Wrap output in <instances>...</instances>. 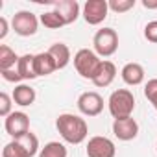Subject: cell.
<instances>
[{
  "mask_svg": "<svg viewBox=\"0 0 157 157\" xmlns=\"http://www.w3.org/2000/svg\"><path fill=\"white\" fill-rule=\"evenodd\" d=\"M56 128H57L59 135L63 137V140L68 144H82L89 135V126H87L85 118L72 115V113L59 115L56 120Z\"/></svg>",
  "mask_w": 157,
  "mask_h": 157,
  "instance_id": "1",
  "label": "cell"
},
{
  "mask_svg": "<svg viewBox=\"0 0 157 157\" xmlns=\"http://www.w3.org/2000/svg\"><path fill=\"white\" fill-rule=\"evenodd\" d=\"M107 105L113 118H126V117H131L135 109V96L128 89H117L111 93Z\"/></svg>",
  "mask_w": 157,
  "mask_h": 157,
  "instance_id": "2",
  "label": "cell"
},
{
  "mask_svg": "<svg viewBox=\"0 0 157 157\" xmlns=\"http://www.w3.org/2000/svg\"><path fill=\"white\" fill-rule=\"evenodd\" d=\"M102 61L104 59H100V56L94 50H89V48H82L74 54V67H76L78 74L82 78H85V80H91V82L96 76Z\"/></svg>",
  "mask_w": 157,
  "mask_h": 157,
  "instance_id": "3",
  "label": "cell"
},
{
  "mask_svg": "<svg viewBox=\"0 0 157 157\" xmlns=\"http://www.w3.org/2000/svg\"><path fill=\"white\" fill-rule=\"evenodd\" d=\"M93 46L94 52L100 57H109L118 50V35L113 28H102L94 33L93 39Z\"/></svg>",
  "mask_w": 157,
  "mask_h": 157,
  "instance_id": "4",
  "label": "cell"
},
{
  "mask_svg": "<svg viewBox=\"0 0 157 157\" xmlns=\"http://www.w3.org/2000/svg\"><path fill=\"white\" fill-rule=\"evenodd\" d=\"M107 13H109V2L107 0H87L83 4V11H82L85 22L91 24V26L102 24L107 19Z\"/></svg>",
  "mask_w": 157,
  "mask_h": 157,
  "instance_id": "5",
  "label": "cell"
},
{
  "mask_svg": "<svg viewBox=\"0 0 157 157\" xmlns=\"http://www.w3.org/2000/svg\"><path fill=\"white\" fill-rule=\"evenodd\" d=\"M37 26H39V19L32 11H17L13 15V19H11V28L21 37L35 35Z\"/></svg>",
  "mask_w": 157,
  "mask_h": 157,
  "instance_id": "6",
  "label": "cell"
},
{
  "mask_svg": "<svg viewBox=\"0 0 157 157\" xmlns=\"http://www.w3.org/2000/svg\"><path fill=\"white\" fill-rule=\"evenodd\" d=\"M78 109L85 117H98L104 111V98L96 91H87L78 98Z\"/></svg>",
  "mask_w": 157,
  "mask_h": 157,
  "instance_id": "7",
  "label": "cell"
},
{
  "mask_svg": "<svg viewBox=\"0 0 157 157\" xmlns=\"http://www.w3.org/2000/svg\"><path fill=\"white\" fill-rule=\"evenodd\" d=\"M4 128H6L8 135H11L13 139H19L22 135L30 133V117L22 111H13L10 117H6Z\"/></svg>",
  "mask_w": 157,
  "mask_h": 157,
  "instance_id": "8",
  "label": "cell"
},
{
  "mask_svg": "<svg viewBox=\"0 0 157 157\" xmlns=\"http://www.w3.org/2000/svg\"><path fill=\"white\" fill-rule=\"evenodd\" d=\"M117 155V148L115 142L107 137L96 135L91 137L87 142V157H115Z\"/></svg>",
  "mask_w": 157,
  "mask_h": 157,
  "instance_id": "9",
  "label": "cell"
},
{
  "mask_svg": "<svg viewBox=\"0 0 157 157\" xmlns=\"http://www.w3.org/2000/svg\"><path fill=\"white\" fill-rule=\"evenodd\" d=\"M113 133L118 140H133L139 135V124L135 118H115L113 122Z\"/></svg>",
  "mask_w": 157,
  "mask_h": 157,
  "instance_id": "10",
  "label": "cell"
},
{
  "mask_svg": "<svg viewBox=\"0 0 157 157\" xmlns=\"http://www.w3.org/2000/svg\"><path fill=\"white\" fill-rule=\"evenodd\" d=\"M54 11L59 13L65 24H72L80 17V4L76 0H59V2H54Z\"/></svg>",
  "mask_w": 157,
  "mask_h": 157,
  "instance_id": "11",
  "label": "cell"
},
{
  "mask_svg": "<svg viewBox=\"0 0 157 157\" xmlns=\"http://www.w3.org/2000/svg\"><path fill=\"white\" fill-rule=\"evenodd\" d=\"M115 78H117V67H115V63H111V61H102V65H100L96 76L93 78V83H94L96 87H109V85L113 83Z\"/></svg>",
  "mask_w": 157,
  "mask_h": 157,
  "instance_id": "12",
  "label": "cell"
},
{
  "mask_svg": "<svg viewBox=\"0 0 157 157\" xmlns=\"http://www.w3.org/2000/svg\"><path fill=\"white\" fill-rule=\"evenodd\" d=\"M122 80L124 83L135 87V85H140L144 82V68L140 63H126L122 67Z\"/></svg>",
  "mask_w": 157,
  "mask_h": 157,
  "instance_id": "13",
  "label": "cell"
},
{
  "mask_svg": "<svg viewBox=\"0 0 157 157\" xmlns=\"http://www.w3.org/2000/svg\"><path fill=\"white\" fill-rule=\"evenodd\" d=\"M13 102L21 107H28L35 102V89H32L30 85L26 83H21V85H15L13 89V94H11Z\"/></svg>",
  "mask_w": 157,
  "mask_h": 157,
  "instance_id": "14",
  "label": "cell"
},
{
  "mask_svg": "<svg viewBox=\"0 0 157 157\" xmlns=\"http://www.w3.org/2000/svg\"><path fill=\"white\" fill-rule=\"evenodd\" d=\"M48 54L54 57V61L57 65V70L59 68H65L68 65V61H70V48L65 43H54L48 48Z\"/></svg>",
  "mask_w": 157,
  "mask_h": 157,
  "instance_id": "15",
  "label": "cell"
},
{
  "mask_svg": "<svg viewBox=\"0 0 157 157\" xmlns=\"http://www.w3.org/2000/svg\"><path fill=\"white\" fill-rule=\"evenodd\" d=\"M54 70H57V65L54 61V57L48 52H41L35 56V72L37 76H48Z\"/></svg>",
  "mask_w": 157,
  "mask_h": 157,
  "instance_id": "16",
  "label": "cell"
},
{
  "mask_svg": "<svg viewBox=\"0 0 157 157\" xmlns=\"http://www.w3.org/2000/svg\"><path fill=\"white\" fill-rule=\"evenodd\" d=\"M17 70H19V74H21L22 80H35V78H37V72H35V56L33 54L22 56L19 59Z\"/></svg>",
  "mask_w": 157,
  "mask_h": 157,
  "instance_id": "17",
  "label": "cell"
},
{
  "mask_svg": "<svg viewBox=\"0 0 157 157\" xmlns=\"http://www.w3.org/2000/svg\"><path fill=\"white\" fill-rule=\"evenodd\" d=\"M19 56L15 54L13 48H10L8 44H0V72L4 70H11L19 65Z\"/></svg>",
  "mask_w": 157,
  "mask_h": 157,
  "instance_id": "18",
  "label": "cell"
},
{
  "mask_svg": "<svg viewBox=\"0 0 157 157\" xmlns=\"http://www.w3.org/2000/svg\"><path fill=\"white\" fill-rule=\"evenodd\" d=\"M39 157H67V148H65V144L52 140V142L44 144V148H41Z\"/></svg>",
  "mask_w": 157,
  "mask_h": 157,
  "instance_id": "19",
  "label": "cell"
},
{
  "mask_svg": "<svg viewBox=\"0 0 157 157\" xmlns=\"http://www.w3.org/2000/svg\"><path fill=\"white\" fill-rule=\"evenodd\" d=\"M2 157H30V153L26 151V148L17 140L13 139L11 142H8L2 150Z\"/></svg>",
  "mask_w": 157,
  "mask_h": 157,
  "instance_id": "20",
  "label": "cell"
},
{
  "mask_svg": "<svg viewBox=\"0 0 157 157\" xmlns=\"http://www.w3.org/2000/svg\"><path fill=\"white\" fill-rule=\"evenodd\" d=\"M39 21L43 22V26L44 28H50V30H57V28H61V26H65V21L59 17V13L57 11H46V13H43L41 17H39Z\"/></svg>",
  "mask_w": 157,
  "mask_h": 157,
  "instance_id": "21",
  "label": "cell"
},
{
  "mask_svg": "<svg viewBox=\"0 0 157 157\" xmlns=\"http://www.w3.org/2000/svg\"><path fill=\"white\" fill-rule=\"evenodd\" d=\"M24 148H26V151L30 153V157H33L35 153H37V150H39V139L30 131V133H26V135H22V137H19L17 139Z\"/></svg>",
  "mask_w": 157,
  "mask_h": 157,
  "instance_id": "22",
  "label": "cell"
},
{
  "mask_svg": "<svg viewBox=\"0 0 157 157\" xmlns=\"http://www.w3.org/2000/svg\"><path fill=\"white\" fill-rule=\"evenodd\" d=\"M144 96H146L148 102L157 109V78L148 80V83L144 85Z\"/></svg>",
  "mask_w": 157,
  "mask_h": 157,
  "instance_id": "23",
  "label": "cell"
},
{
  "mask_svg": "<svg viewBox=\"0 0 157 157\" xmlns=\"http://www.w3.org/2000/svg\"><path fill=\"white\" fill-rule=\"evenodd\" d=\"M135 8V0H109V10L115 13H126Z\"/></svg>",
  "mask_w": 157,
  "mask_h": 157,
  "instance_id": "24",
  "label": "cell"
},
{
  "mask_svg": "<svg viewBox=\"0 0 157 157\" xmlns=\"http://www.w3.org/2000/svg\"><path fill=\"white\" fill-rule=\"evenodd\" d=\"M11 96L8 93H0V117H10L13 111H11Z\"/></svg>",
  "mask_w": 157,
  "mask_h": 157,
  "instance_id": "25",
  "label": "cell"
},
{
  "mask_svg": "<svg viewBox=\"0 0 157 157\" xmlns=\"http://www.w3.org/2000/svg\"><path fill=\"white\" fill-rule=\"evenodd\" d=\"M144 37L150 41V43H155L157 44V21H151L144 26Z\"/></svg>",
  "mask_w": 157,
  "mask_h": 157,
  "instance_id": "26",
  "label": "cell"
},
{
  "mask_svg": "<svg viewBox=\"0 0 157 157\" xmlns=\"http://www.w3.org/2000/svg\"><path fill=\"white\" fill-rule=\"evenodd\" d=\"M2 78L6 82H11V83H19L22 78H21V74H19V70H17V67L15 68H11V70H4L2 72Z\"/></svg>",
  "mask_w": 157,
  "mask_h": 157,
  "instance_id": "27",
  "label": "cell"
},
{
  "mask_svg": "<svg viewBox=\"0 0 157 157\" xmlns=\"http://www.w3.org/2000/svg\"><path fill=\"white\" fill-rule=\"evenodd\" d=\"M10 32V26H8V19L6 17H0V39H6Z\"/></svg>",
  "mask_w": 157,
  "mask_h": 157,
  "instance_id": "28",
  "label": "cell"
},
{
  "mask_svg": "<svg viewBox=\"0 0 157 157\" xmlns=\"http://www.w3.org/2000/svg\"><path fill=\"white\" fill-rule=\"evenodd\" d=\"M142 6L146 10H155L157 8V2H148V0H142Z\"/></svg>",
  "mask_w": 157,
  "mask_h": 157,
  "instance_id": "29",
  "label": "cell"
},
{
  "mask_svg": "<svg viewBox=\"0 0 157 157\" xmlns=\"http://www.w3.org/2000/svg\"><path fill=\"white\" fill-rule=\"evenodd\" d=\"M155 148H157V142H155Z\"/></svg>",
  "mask_w": 157,
  "mask_h": 157,
  "instance_id": "30",
  "label": "cell"
}]
</instances>
